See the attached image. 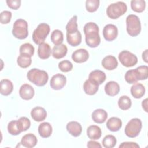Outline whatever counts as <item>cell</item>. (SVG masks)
Instances as JSON below:
<instances>
[{
  "label": "cell",
  "mask_w": 148,
  "mask_h": 148,
  "mask_svg": "<svg viewBox=\"0 0 148 148\" xmlns=\"http://www.w3.org/2000/svg\"><path fill=\"white\" fill-rule=\"evenodd\" d=\"M27 77L31 82L39 87L45 86L49 79L48 74L45 71L37 68L30 69L27 72Z\"/></svg>",
  "instance_id": "obj_2"
},
{
  "label": "cell",
  "mask_w": 148,
  "mask_h": 148,
  "mask_svg": "<svg viewBox=\"0 0 148 148\" xmlns=\"http://www.w3.org/2000/svg\"><path fill=\"white\" fill-rule=\"evenodd\" d=\"M51 53V50L50 45L46 43H42L39 45L38 48V56L43 60L47 59L50 57Z\"/></svg>",
  "instance_id": "obj_22"
},
{
  "label": "cell",
  "mask_w": 148,
  "mask_h": 148,
  "mask_svg": "<svg viewBox=\"0 0 148 148\" xmlns=\"http://www.w3.org/2000/svg\"><path fill=\"white\" fill-rule=\"evenodd\" d=\"M8 131L12 135H18L23 131V127L20 121L18 120H12L8 123Z\"/></svg>",
  "instance_id": "obj_14"
},
{
  "label": "cell",
  "mask_w": 148,
  "mask_h": 148,
  "mask_svg": "<svg viewBox=\"0 0 148 148\" xmlns=\"http://www.w3.org/2000/svg\"><path fill=\"white\" fill-rule=\"evenodd\" d=\"M87 135L92 140L99 139L102 135L101 128L96 125H91L87 129Z\"/></svg>",
  "instance_id": "obj_28"
},
{
  "label": "cell",
  "mask_w": 148,
  "mask_h": 148,
  "mask_svg": "<svg viewBox=\"0 0 148 148\" xmlns=\"http://www.w3.org/2000/svg\"><path fill=\"white\" fill-rule=\"evenodd\" d=\"M85 35V40L87 45L90 47H97L101 42V38L99 35V27L94 22L86 23L83 28Z\"/></svg>",
  "instance_id": "obj_1"
},
{
  "label": "cell",
  "mask_w": 148,
  "mask_h": 148,
  "mask_svg": "<svg viewBox=\"0 0 148 148\" xmlns=\"http://www.w3.org/2000/svg\"><path fill=\"white\" fill-rule=\"evenodd\" d=\"M131 100L127 95H122L118 100V106L121 110H126L129 109L131 106Z\"/></svg>",
  "instance_id": "obj_33"
},
{
  "label": "cell",
  "mask_w": 148,
  "mask_h": 148,
  "mask_svg": "<svg viewBox=\"0 0 148 148\" xmlns=\"http://www.w3.org/2000/svg\"><path fill=\"white\" fill-rule=\"evenodd\" d=\"M105 93L111 97L117 95L120 91L119 84L114 81H109L105 86Z\"/></svg>",
  "instance_id": "obj_21"
},
{
  "label": "cell",
  "mask_w": 148,
  "mask_h": 148,
  "mask_svg": "<svg viewBox=\"0 0 148 148\" xmlns=\"http://www.w3.org/2000/svg\"><path fill=\"white\" fill-rule=\"evenodd\" d=\"M68 51L67 47L64 44L54 46L51 50L52 56L56 59H60L64 57Z\"/></svg>",
  "instance_id": "obj_23"
},
{
  "label": "cell",
  "mask_w": 148,
  "mask_h": 148,
  "mask_svg": "<svg viewBox=\"0 0 148 148\" xmlns=\"http://www.w3.org/2000/svg\"><path fill=\"white\" fill-rule=\"evenodd\" d=\"M142 106L145 111L146 112H147V98H146L142 101Z\"/></svg>",
  "instance_id": "obj_47"
},
{
  "label": "cell",
  "mask_w": 148,
  "mask_h": 148,
  "mask_svg": "<svg viewBox=\"0 0 148 148\" xmlns=\"http://www.w3.org/2000/svg\"><path fill=\"white\" fill-rule=\"evenodd\" d=\"M148 50L147 49H146L143 53H142V59L143 60V61L145 62H148V59H147V56H148Z\"/></svg>",
  "instance_id": "obj_46"
},
{
  "label": "cell",
  "mask_w": 148,
  "mask_h": 148,
  "mask_svg": "<svg viewBox=\"0 0 148 148\" xmlns=\"http://www.w3.org/2000/svg\"><path fill=\"white\" fill-rule=\"evenodd\" d=\"M130 91L135 98H140L145 93V88L142 84L136 83L131 87Z\"/></svg>",
  "instance_id": "obj_27"
},
{
  "label": "cell",
  "mask_w": 148,
  "mask_h": 148,
  "mask_svg": "<svg viewBox=\"0 0 148 148\" xmlns=\"http://www.w3.org/2000/svg\"><path fill=\"white\" fill-rule=\"evenodd\" d=\"M66 130L72 136L77 137L80 135L82 132V127L81 124L75 121L69 122L66 124Z\"/></svg>",
  "instance_id": "obj_15"
},
{
  "label": "cell",
  "mask_w": 148,
  "mask_h": 148,
  "mask_svg": "<svg viewBox=\"0 0 148 148\" xmlns=\"http://www.w3.org/2000/svg\"><path fill=\"white\" fill-rule=\"evenodd\" d=\"M127 10V5L121 1L110 4L106 9L107 16L112 19H117Z\"/></svg>",
  "instance_id": "obj_3"
},
{
  "label": "cell",
  "mask_w": 148,
  "mask_h": 148,
  "mask_svg": "<svg viewBox=\"0 0 148 148\" xmlns=\"http://www.w3.org/2000/svg\"><path fill=\"white\" fill-rule=\"evenodd\" d=\"M125 80L129 84H134L137 83L138 79L136 77L135 69H130L127 71L125 74Z\"/></svg>",
  "instance_id": "obj_39"
},
{
  "label": "cell",
  "mask_w": 148,
  "mask_h": 148,
  "mask_svg": "<svg viewBox=\"0 0 148 148\" xmlns=\"http://www.w3.org/2000/svg\"><path fill=\"white\" fill-rule=\"evenodd\" d=\"M20 97L24 100L31 99L35 94L34 88L28 84H23L19 90Z\"/></svg>",
  "instance_id": "obj_12"
},
{
  "label": "cell",
  "mask_w": 148,
  "mask_h": 148,
  "mask_svg": "<svg viewBox=\"0 0 148 148\" xmlns=\"http://www.w3.org/2000/svg\"><path fill=\"white\" fill-rule=\"evenodd\" d=\"M92 119L97 123L102 124L103 123L108 117V113L103 109H97L93 111L92 113Z\"/></svg>",
  "instance_id": "obj_20"
},
{
  "label": "cell",
  "mask_w": 148,
  "mask_h": 148,
  "mask_svg": "<svg viewBox=\"0 0 148 148\" xmlns=\"http://www.w3.org/2000/svg\"><path fill=\"white\" fill-rule=\"evenodd\" d=\"M127 32L131 36L138 35L141 31V24L139 17L135 14H130L126 18Z\"/></svg>",
  "instance_id": "obj_4"
},
{
  "label": "cell",
  "mask_w": 148,
  "mask_h": 148,
  "mask_svg": "<svg viewBox=\"0 0 148 148\" xmlns=\"http://www.w3.org/2000/svg\"><path fill=\"white\" fill-rule=\"evenodd\" d=\"M52 127L48 122L42 123L38 127L39 134L43 138H47L50 136L52 134Z\"/></svg>",
  "instance_id": "obj_26"
},
{
  "label": "cell",
  "mask_w": 148,
  "mask_h": 148,
  "mask_svg": "<svg viewBox=\"0 0 148 148\" xmlns=\"http://www.w3.org/2000/svg\"><path fill=\"white\" fill-rule=\"evenodd\" d=\"M117 143L116 137L112 135H108L105 136L102 140V145L105 148H113Z\"/></svg>",
  "instance_id": "obj_36"
},
{
  "label": "cell",
  "mask_w": 148,
  "mask_h": 148,
  "mask_svg": "<svg viewBox=\"0 0 148 148\" xmlns=\"http://www.w3.org/2000/svg\"><path fill=\"white\" fill-rule=\"evenodd\" d=\"M66 40L69 45L72 46H77L82 42V35L78 30L73 32H66Z\"/></svg>",
  "instance_id": "obj_18"
},
{
  "label": "cell",
  "mask_w": 148,
  "mask_h": 148,
  "mask_svg": "<svg viewBox=\"0 0 148 148\" xmlns=\"http://www.w3.org/2000/svg\"><path fill=\"white\" fill-rule=\"evenodd\" d=\"M87 146L88 147L90 148H92V147H95V148H98V147H101L102 146L101 145V144L99 142H97L96 141L94 140H90L87 142Z\"/></svg>",
  "instance_id": "obj_45"
},
{
  "label": "cell",
  "mask_w": 148,
  "mask_h": 148,
  "mask_svg": "<svg viewBox=\"0 0 148 148\" xmlns=\"http://www.w3.org/2000/svg\"><path fill=\"white\" fill-rule=\"evenodd\" d=\"M58 68L63 72L71 71L73 68V64L69 60H63L58 63Z\"/></svg>",
  "instance_id": "obj_40"
},
{
  "label": "cell",
  "mask_w": 148,
  "mask_h": 148,
  "mask_svg": "<svg viewBox=\"0 0 148 148\" xmlns=\"http://www.w3.org/2000/svg\"><path fill=\"white\" fill-rule=\"evenodd\" d=\"M102 65L107 70H113L117 67L118 62L114 56L109 55L103 58L102 61Z\"/></svg>",
  "instance_id": "obj_17"
},
{
  "label": "cell",
  "mask_w": 148,
  "mask_h": 148,
  "mask_svg": "<svg viewBox=\"0 0 148 148\" xmlns=\"http://www.w3.org/2000/svg\"><path fill=\"white\" fill-rule=\"evenodd\" d=\"M119 147V148H139V145L134 142H124Z\"/></svg>",
  "instance_id": "obj_44"
},
{
  "label": "cell",
  "mask_w": 148,
  "mask_h": 148,
  "mask_svg": "<svg viewBox=\"0 0 148 148\" xmlns=\"http://www.w3.org/2000/svg\"><path fill=\"white\" fill-rule=\"evenodd\" d=\"M99 84L90 79H87L83 84L84 92L89 95H92L97 93L98 90Z\"/></svg>",
  "instance_id": "obj_16"
},
{
  "label": "cell",
  "mask_w": 148,
  "mask_h": 148,
  "mask_svg": "<svg viewBox=\"0 0 148 148\" xmlns=\"http://www.w3.org/2000/svg\"><path fill=\"white\" fill-rule=\"evenodd\" d=\"M77 17L76 15H74L68 22L66 25V32H73L78 31V25L77 23Z\"/></svg>",
  "instance_id": "obj_37"
},
{
  "label": "cell",
  "mask_w": 148,
  "mask_h": 148,
  "mask_svg": "<svg viewBox=\"0 0 148 148\" xmlns=\"http://www.w3.org/2000/svg\"><path fill=\"white\" fill-rule=\"evenodd\" d=\"M31 116L35 121H42L46 118L47 112L43 108L36 106L31 110Z\"/></svg>",
  "instance_id": "obj_13"
},
{
  "label": "cell",
  "mask_w": 148,
  "mask_h": 148,
  "mask_svg": "<svg viewBox=\"0 0 148 148\" xmlns=\"http://www.w3.org/2000/svg\"><path fill=\"white\" fill-rule=\"evenodd\" d=\"M104 39L107 41L114 40L118 35V29L117 27L112 24L106 25L102 31Z\"/></svg>",
  "instance_id": "obj_10"
},
{
  "label": "cell",
  "mask_w": 148,
  "mask_h": 148,
  "mask_svg": "<svg viewBox=\"0 0 148 148\" xmlns=\"http://www.w3.org/2000/svg\"><path fill=\"white\" fill-rule=\"evenodd\" d=\"M13 35L18 39H24L28 35V23L24 19H17L13 25Z\"/></svg>",
  "instance_id": "obj_6"
},
{
  "label": "cell",
  "mask_w": 148,
  "mask_h": 148,
  "mask_svg": "<svg viewBox=\"0 0 148 148\" xmlns=\"http://www.w3.org/2000/svg\"><path fill=\"white\" fill-rule=\"evenodd\" d=\"M89 58V54L87 50L79 49L75 50L72 54V59L76 63L86 62Z\"/></svg>",
  "instance_id": "obj_11"
},
{
  "label": "cell",
  "mask_w": 148,
  "mask_h": 148,
  "mask_svg": "<svg viewBox=\"0 0 148 148\" xmlns=\"http://www.w3.org/2000/svg\"><path fill=\"white\" fill-rule=\"evenodd\" d=\"M142 127L141 120L138 118H133L127 124L124 132L128 137L135 138L139 134Z\"/></svg>",
  "instance_id": "obj_7"
},
{
  "label": "cell",
  "mask_w": 148,
  "mask_h": 148,
  "mask_svg": "<svg viewBox=\"0 0 148 148\" xmlns=\"http://www.w3.org/2000/svg\"><path fill=\"white\" fill-rule=\"evenodd\" d=\"M106 74L100 70H94L91 72L88 76V79L95 82L99 85L103 83L106 80Z\"/></svg>",
  "instance_id": "obj_24"
},
{
  "label": "cell",
  "mask_w": 148,
  "mask_h": 148,
  "mask_svg": "<svg viewBox=\"0 0 148 148\" xmlns=\"http://www.w3.org/2000/svg\"><path fill=\"white\" fill-rule=\"evenodd\" d=\"M121 127L122 121L121 119L116 117H110L106 122V127L110 131H118Z\"/></svg>",
  "instance_id": "obj_25"
},
{
  "label": "cell",
  "mask_w": 148,
  "mask_h": 148,
  "mask_svg": "<svg viewBox=\"0 0 148 148\" xmlns=\"http://www.w3.org/2000/svg\"><path fill=\"white\" fill-rule=\"evenodd\" d=\"M51 40L55 46L62 44L64 40V35L62 31L59 29L54 30L51 35Z\"/></svg>",
  "instance_id": "obj_32"
},
{
  "label": "cell",
  "mask_w": 148,
  "mask_h": 148,
  "mask_svg": "<svg viewBox=\"0 0 148 148\" xmlns=\"http://www.w3.org/2000/svg\"><path fill=\"white\" fill-rule=\"evenodd\" d=\"M66 78L61 73H57L52 76L50 82V86L51 88L55 90L62 89L66 84Z\"/></svg>",
  "instance_id": "obj_9"
},
{
  "label": "cell",
  "mask_w": 148,
  "mask_h": 148,
  "mask_svg": "<svg viewBox=\"0 0 148 148\" xmlns=\"http://www.w3.org/2000/svg\"><path fill=\"white\" fill-rule=\"evenodd\" d=\"M19 120L21 123L23 131H25L29 128L31 125V121L28 118L26 117H21L19 119Z\"/></svg>",
  "instance_id": "obj_43"
},
{
  "label": "cell",
  "mask_w": 148,
  "mask_h": 148,
  "mask_svg": "<svg viewBox=\"0 0 148 148\" xmlns=\"http://www.w3.org/2000/svg\"><path fill=\"white\" fill-rule=\"evenodd\" d=\"M20 54H24L32 57L34 54V47L29 43H25L21 45L20 47Z\"/></svg>",
  "instance_id": "obj_35"
},
{
  "label": "cell",
  "mask_w": 148,
  "mask_h": 148,
  "mask_svg": "<svg viewBox=\"0 0 148 148\" xmlns=\"http://www.w3.org/2000/svg\"><path fill=\"white\" fill-rule=\"evenodd\" d=\"M121 64L125 67H131L138 62V58L136 55L128 50L121 51L118 56Z\"/></svg>",
  "instance_id": "obj_8"
},
{
  "label": "cell",
  "mask_w": 148,
  "mask_h": 148,
  "mask_svg": "<svg viewBox=\"0 0 148 148\" xmlns=\"http://www.w3.org/2000/svg\"><path fill=\"white\" fill-rule=\"evenodd\" d=\"M38 140L36 136L32 134L29 133L24 135L21 140V144L23 147L27 148H32L36 146Z\"/></svg>",
  "instance_id": "obj_19"
},
{
  "label": "cell",
  "mask_w": 148,
  "mask_h": 148,
  "mask_svg": "<svg viewBox=\"0 0 148 148\" xmlns=\"http://www.w3.org/2000/svg\"><path fill=\"white\" fill-rule=\"evenodd\" d=\"M50 28L49 24L42 23L39 24L32 33V40L36 45H40L44 42L49 35Z\"/></svg>",
  "instance_id": "obj_5"
},
{
  "label": "cell",
  "mask_w": 148,
  "mask_h": 148,
  "mask_svg": "<svg viewBox=\"0 0 148 148\" xmlns=\"http://www.w3.org/2000/svg\"><path fill=\"white\" fill-rule=\"evenodd\" d=\"M138 80H146L148 77V67L147 65L139 66L135 69Z\"/></svg>",
  "instance_id": "obj_30"
},
{
  "label": "cell",
  "mask_w": 148,
  "mask_h": 148,
  "mask_svg": "<svg viewBox=\"0 0 148 148\" xmlns=\"http://www.w3.org/2000/svg\"><path fill=\"white\" fill-rule=\"evenodd\" d=\"M99 0H87L86 1V10L90 13L95 12L99 6Z\"/></svg>",
  "instance_id": "obj_38"
},
{
  "label": "cell",
  "mask_w": 148,
  "mask_h": 148,
  "mask_svg": "<svg viewBox=\"0 0 148 148\" xmlns=\"http://www.w3.org/2000/svg\"><path fill=\"white\" fill-rule=\"evenodd\" d=\"M13 89L12 82L6 79L1 80V94L3 95L7 96L10 94Z\"/></svg>",
  "instance_id": "obj_29"
},
{
  "label": "cell",
  "mask_w": 148,
  "mask_h": 148,
  "mask_svg": "<svg viewBox=\"0 0 148 148\" xmlns=\"http://www.w3.org/2000/svg\"><path fill=\"white\" fill-rule=\"evenodd\" d=\"M12 12L8 10H4L0 14V21L2 24H6L10 23L12 18Z\"/></svg>",
  "instance_id": "obj_41"
},
{
  "label": "cell",
  "mask_w": 148,
  "mask_h": 148,
  "mask_svg": "<svg viewBox=\"0 0 148 148\" xmlns=\"http://www.w3.org/2000/svg\"><path fill=\"white\" fill-rule=\"evenodd\" d=\"M17 62L18 66L21 68H28L31 65L32 62L31 57L24 54H20L17 57Z\"/></svg>",
  "instance_id": "obj_31"
},
{
  "label": "cell",
  "mask_w": 148,
  "mask_h": 148,
  "mask_svg": "<svg viewBox=\"0 0 148 148\" xmlns=\"http://www.w3.org/2000/svg\"><path fill=\"white\" fill-rule=\"evenodd\" d=\"M131 8L133 11L141 13L146 8V2L143 0H132L131 1Z\"/></svg>",
  "instance_id": "obj_34"
},
{
  "label": "cell",
  "mask_w": 148,
  "mask_h": 148,
  "mask_svg": "<svg viewBox=\"0 0 148 148\" xmlns=\"http://www.w3.org/2000/svg\"><path fill=\"white\" fill-rule=\"evenodd\" d=\"M6 2L8 7L13 10H17L21 5L20 0H7Z\"/></svg>",
  "instance_id": "obj_42"
}]
</instances>
